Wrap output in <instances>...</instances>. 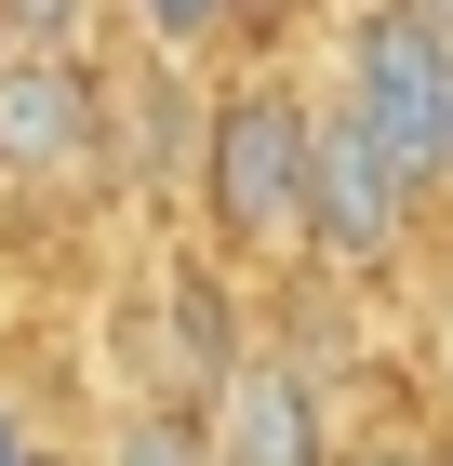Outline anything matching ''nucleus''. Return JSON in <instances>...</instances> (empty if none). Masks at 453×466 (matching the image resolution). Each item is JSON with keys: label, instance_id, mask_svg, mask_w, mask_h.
<instances>
[{"label": "nucleus", "instance_id": "obj_1", "mask_svg": "<svg viewBox=\"0 0 453 466\" xmlns=\"http://www.w3.org/2000/svg\"><path fill=\"white\" fill-rule=\"evenodd\" d=\"M307 134H320L307 54H227V67H213L201 160H187V227H201L241 280L307 267Z\"/></svg>", "mask_w": 453, "mask_h": 466}, {"label": "nucleus", "instance_id": "obj_3", "mask_svg": "<svg viewBox=\"0 0 453 466\" xmlns=\"http://www.w3.org/2000/svg\"><path fill=\"white\" fill-rule=\"evenodd\" d=\"M440 253H453V227L427 214L414 187H400V160L320 94V134H307V267L320 280H360V293H414Z\"/></svg>", "mask_w": 453, "mask_h": 466}, {"label": "nucleus", "instance_id": "obj_11", "mask_svg": "<svg viewBox=\"0 0 453 466\" xmlns=\"http://www.w3.org/2000/svg\"><path fill=\"white\" fill-rule=\"evenodd\" d=\"M427 320H414V373H427V413H440V427H453V253H440V267H427Z\"/></svg>", "mask_w": 453, "mask_h": 466}, {"label": "nucleus", "instance_id": "obj_7", "mask_svg": "<svg viewBox=\"0 0 453 466\" xmlns=\"http://www.w3.org/2000/svg\"><path fill=\"white\" fill-rule=\"evenodd\" d=\"M80 453H94V466H213V440H201V413H187V400L107 387V413L80 427Z\"/></svg>", "mask_w": 453, "mask_h": 466}, {"label": "nucleus", "instance_id": "obj_4", "mask_svg": "<svg viewBox=\"0 0 453 466\" xmlns=\"http://www.w3.org/2000/svg\"><path fill=\"white\" fill-rule=\"evenodd\" d=\"M201 107H213V67L160 54V40L107 27L94 40V120H107V200L120 214H187V160H201Z\"/></svg>", "mask_w": 453, "mask_h": 466}, {"label": "nucleus", "instance_id": "obj_6", "mask_svg": "<svg viewBox=\"0 0 453 466\" xmlns=\"http://www.w3.org/2000/svg\"><path fill=\"white\" fill-rule=\"evenodd\" d=\"M201 440H213V466H334V440H347V387H334L307 347L253 333V347L213 373Z\"/></svg>", "mask_w": 453, "mask_h": 466}, {"label": "nucleus", "instance_id": "obj_12", "mask_svg": "<svg viewBox=\"0 0 453 466\" xmlns=\"http://www.w3.org/2000/svg\"><path fill=\"white\" fill-rule=\"evenodd\" d=\"M334 0H227V54H307Z\"/></svg>", "mask_w": 453, "mask_h": 466}, {"label": "nucleus", "instance_id": "obj_14", "mask_svg": "<svg viewBox=\"0 0 453 466\" xmlns=\"http://www.w3.org/2000/svg\"><path fill=\"white\" fill-rule=\"evenodd\" d=\"M27 466H94V453H80V440H40V453H27Z\"/></svg>", "mask_w": 453, "mask_h": 466}, {"label": "nucleus", "instance_id": "obj_15", "mask_svg": "<svg viewBox=\"0 0 453 466\" xmlns=\"http://www.w3.org/2000/svg\"><path fill=\"white\" fill-rule=\"evenodd\" d=\"M427 14H440V27H453V0H427Z\"/></svg>", "mask_w": 453, "mask_h": 466}, {"label": "nucleus", "instance_id": "obj_8", "mask_svg": "<svg viewBox=\"0 0 453 466\" xmlns=\"http://www.w3.org/2000/svg\"><path fill=\"white\" fill-rule=\"evenodd\" d=\"M334 466H453V427L427 413V400H374V413H347Z\"/></svg>", "mask_w": 453, "mask_h": 466}, {"label": "nucleus", "instance_id": "obj_5", "mask_svg": "<svg viewBox=\"0 0 453 466\" xmlns=\"http://www.w3.org/2000/svg\"><path fill=\"white\" fill-rule=\"evenodd\" d=\"M0 200H107V120H94V54H0Z\"/></svg>", "mask_w": 453, "mask_h": 466}, {"label": "nucleus", "instance_id": "obj_13", "mask_svg": "<svg viewBox=\"0 0 453 466\" xmlns=\"http://www.w3.org/2000/svg\"><path fill=\"white\" fill-rule=\"evenodd\" d=\"M40 440H67V427H54V413H40V400H27V373L0 360V466H27Z\"/></svg>", "mask_w": 453, "mask_h": 466}, {"label": "nucleus", "instance_id": "obj_2", "mask_svg": "<svg viewBox=\"0 0 453 466\" xmlns=\"http://www.w3.org/2000/svg\"><path fill=\"white\" fill-rule=\"evenodd\" d=\"M307 67H320V94L400 160V187L453 227V27L427 0H334L320 40H307Z\"/></svg>", "mask_w": 453, "mask_h": 466}, {"label": "nucleus", "instance_id": "obj_9", "mask_svg": "<svg viewBox=\"0 0 453 466\" xmlns=\"http://www.w3.org/2000/svg\"><path fill=\"white\" fill-rule=\"evenodd\" d=\"M107 14L160 54H187V67H227V0H107Z\"/></svg>", "mask_w": 453, "mask_h": 466}, {"label": "nucleus", "instance_id": "obj_10", "mask_svg": "<svg viewBox=\"0 0 453 466\" xmlns=\"http://www.w3.org/2000/svg\"><path fill=\"white\" fill-rule=\"evenodd\" d=\"M0 27L27 40V54H94L120 14H107V0H0Z\"/></svg>", "mask_w": 453, "mask_h": 466}, {"label": "nucleus", "instance_id": "obj_16", "mask_svg": "<svg viewBox=\"0 0 453 466\" xmlns=\"http://www.w3.org/2000/svg\"><path fill=\"white\" fill-rule=\"evenodd\" d=\"M0 54H14V27H0Z\"/></svg>", "mask_w": 453, "mask_h": 466}]
</instances>
